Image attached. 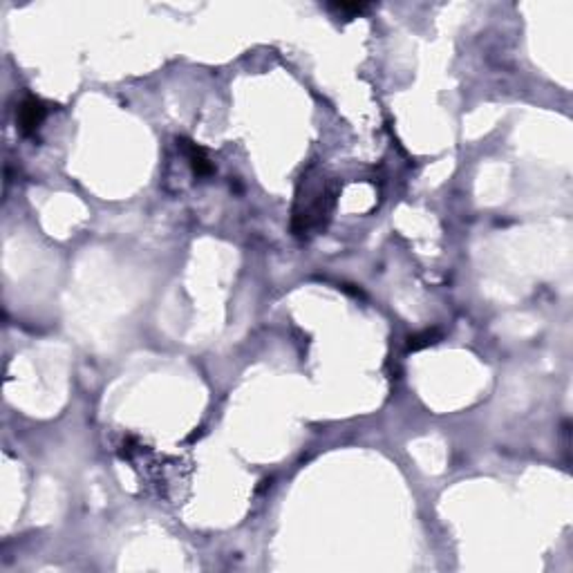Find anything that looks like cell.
Returning a JSON list of instances; mask_svg holds the SVG:
<instances>
[{
    "label": "cell",
    "mask_w": 573,
    "mask_h": 573,
    "mask_svg": "<svg viewBox=\"0 0 573 573\" xmlns=\"http://www.w3.org/2000/svg\"><path fill=\"white\" fill-rule=\"evenodd\" d=\"M45 117H47V105L36 97H27L21 103L18 112H16V123H18L23 135L29 137L40 128V123L45 121Z\"/></svg>",
    "instance_id": "cell-1"
},
{
    "label": "cell",
    "mask_w": 573,
    "mask_h": 573,
    "mask_svg": "<svg viewBox=\"0 0 573 573\" xmlns=\"http://www.w3.org/2000/svg\"><path fill=\"white\" fill-rule=\"evenodd\" d=\"M179 146L184 148L190 168H193V173H195L197 177L211 175V173H213V164H211L209 157H206L204 148H199L197 144H193V141H188V139H179Z\"/></svg>",
    "instance_id": "cell-2"
},
{
    "label": "cell",
    "mask_w": 573,
    "mask_h": 573,
    "mask_svg": "<svg viewBox=\"0 0 573 573\" xmlns=\"http://www.w3.org/2000/svg\"><path fill=\"white\" fill-rule=\"evenodd\" d=\"M439 338H442V334H439L437 329H426V331H421V334H414L408 338V350H412V352L423 350V347L435 345Z\"/></svg>",
    "instance_id": "cell-3"
},
{
    "label": "cell",
    "mask_w": 573,
    "mask_h": 573,
    "mask_svg": "<svg viewBox=\"0 0 573 573\" xmlns=\"http://www.w3.org/2000/svg\"><path fill=\"white\" fill-rule=\"evenodd\" d=\"M329 10L350 21V18H356V16H361V14L368 12L370 5H365V3H331Z\"/></svg>",
    "instance_id": "cell-4"
}]
</instances>
